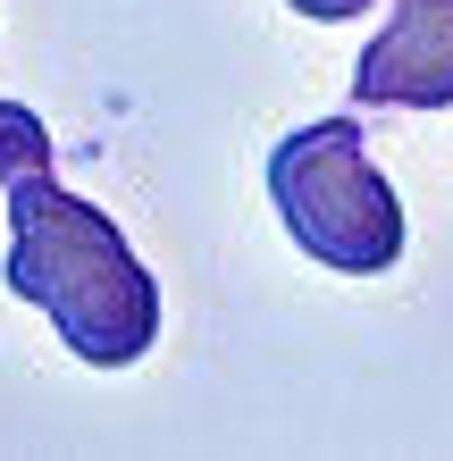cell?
<instances>
[{
  "instance_id": "3",
  "label": "cell",
  "mask_w": 453,
  "mask_h": 461,
  "mask_svg": "<svg viewBox=\"0 0 453 461\" xmlns=\"http://www.w3.org/2000/svg\"><path fill=\"white\" fill-rule=\"evenodd\" d=\"M361 110H453V0H394L353 59Z\"/></svg>"
},
{
  "instance_id": "5",
  "label": "cell",
  "mask_w": 453,
  "mask_h": 461,
  "mask_svg": "<svg viewBox=\"0 0 453 461\" xmlns=\"http://www.w3.org/2000/svg\"><path fill=\"white\" fill-rule=\"evenodd\" d=\"M294 17H319V25H344V17H369L378 0H285Z\"/></svg>"
},
{
  "instance_id": "1",
  "label": "cell",
  "mask_w": 453,
  "mask_h": 461,
  "mask_svg": "<svg viewBox=\"0 0 453 461\" xmlns=\"http://www.w3.org/2000/svg\"><path fill=\"white\" fill-rule=\"evenodd\" d=\"M9 202V260H0V285L17 303H34L50 328L68 336L76 361L93 369H135L159 344V285L135 260V243L118 235L110 210H93L85 194L50 176L0 185Z\"/></svg>"
},
{
  "instance_id": "4",
  "label": "cell",
  "mask_w": 453,
  "mask_h": 461,
  "mask_svg": "<svg viewBox=\"0 0 453 461\" xmlns=\"http://www.w3.org/2000/svg\"><path fill=\"white\" fill-rule=\"evenodd\" d=\"M50 126L25 110V101H0V185H25V176H50Z\"/></svg>"
},
{
  "instance_id": "2",
  "label": "cell",
  "mask_w": 453,
  "mask_h": 461,
  "mask_svg": "<svg viewBox=\"0 0 453 461\" xmlns=\"http://www.w3.org/2000/svg\"><path fill=\"white\" fill-rule=\"evenodd\" d=\"M269 202L285 235L336 277H378L403 260V202L369 159L361 118H311L269 151Z\"/></svg>"
}]
</instances>
